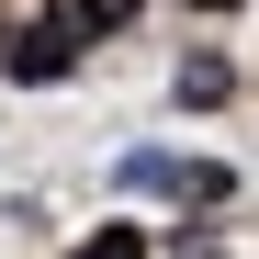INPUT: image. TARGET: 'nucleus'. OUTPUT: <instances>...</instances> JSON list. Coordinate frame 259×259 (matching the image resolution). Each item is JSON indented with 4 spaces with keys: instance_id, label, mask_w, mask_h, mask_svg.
I'll return each instance as SVG.
<instances>
[{
    "instance_id": "nucleus-1",
    "label": "nucleus",
    "mask_w": 259,
    "mask_h": 259,
    "mask_svg": "<svg viewBox=\"0 0 259 259\" xmlns=\"http://www.w3.org/2000/svg\"><path fill=\"white\" fill-rule=\"evenodd\" d=\"M124 192H158V203H226L237 169L226 158H169V147H136L124 158Z\"/></svg>"
},
{
    "instance_id": "nucleus-3",
    "label": "nucleus",
    "mask_w": 259,
    "mask_h": 259,
    "mask_svg": "<svg viewBox=\"0 0 259 259\" xmlns=\"http://www.w3.org/2000/svg\"><path fill=\"white\" fill-rule=\"evenodd\" d=\"M181 102H192V113L237 102V68H226V57H181Z\"/></svg>"
},
{
    "instance_id": "nucleus-5",
    "label": "nucleus",
    "mask_w": 259,
    "mask_h": 259,
    "mask_svg": "<svg viewBox=\"0 0 259 259\" xmlns=\"http://www.w3.org/2000/svg\"><path fill=\"white\" fill-rule=\"evenodd\" d=\"M68 259H147V237H136V226H102V237H79Z\"/></svg>"
},
{
    "instance_id": "nucleus-6",
    "label": "nucleus",
    "mask_w": 259,
    "mask_h": 259,
    "mask_svg": "<svg viewBox=\"0 0 259 259\" xmlns=\"http://www.w3.org/2000/svg\"><path fill=\"white\" fill-rule=\"evenodd\" d=\"M192 12H237V0H192Z\"/></svg>"
},
{
    "instance_id": "nucleus-4",
    "label": "nucleus",
    "mask_w": 259,
    "mask_h": 259,
    "mask_svg": "<svg viewBox=\"0 0 259 259\" xmlns=\"http://www.w3.org/2000/svg\"><path fill=\"white\" fill-rule=\"evenodd\" d=\"M68 23H79V34H124V23H136V0H68Z\"/></svg>"
},
{
    "instance_id": "nucleus-2",
    "label": "nucleus",
    "mask_w": 259,
    "mask_h": 259,
    "mask_svg": "<svg viewBox=\"0 0 259 259\" xmlns=\"http://www.w3.org/2000/svg\"><path fill=\"white\" fill-rule=\"evenodd\" d=\"M79 46H91V34H79L68 12H46V23H23L12 46H0V68H12L23 91H46V79H68V68H79Z\"/></svg>"
}]
</instances>
